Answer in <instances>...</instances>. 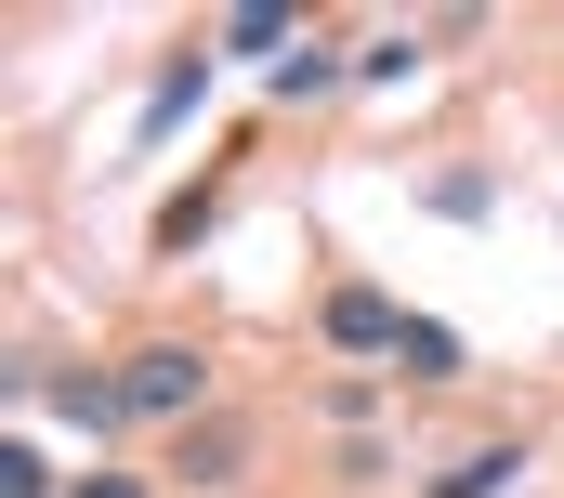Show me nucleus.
Returning a JSON list of instances; mask_svg holds the SVG:
<instances>
[{
    "label": "nucleus",
    "mask_w": 564,
    "mask_h": 498,
    "mask_svg": "<svg viewBox=\"0 0 564 498\" xmlns=\"http://www.w3.org/2000/svg\"><path fill=\"white\" fill-rule=\"evenodd\" d=\"M119 407H132V433L210 420V355H197V342H144V355H119Z\"/></svg>",
    "instance_id": "f257e3e1"
},
{
    "label": "nucleus",
    "mask_w": 564,
    "mask_h": 498,
    "mask_svg": "<svg viewBox=\"0 0 564 498\" xmlns=\"http://www.w3.org/2000/svg\"><path fill=\"white\" fill-rule=\"evenodd\" d=\"M315 342H328V355H394V342H408V302L368 289V275H341V289L315 302Z\"/></svg>",
    "instance_id": "f03ea898"
},
{
    "label": "nucleus",
    "mask_w": 564,
    "mask_h": 498,
    "mask_svg": "<svg viewBox=\"0 0 564 498\" xmlns=\"http://www.w3.org/2000/svg\"><path fill=\"white\" fill-rule=\"evenodd\" d=\"M40 407L66 420V433H132V407H119V368L93 380V368H66V380H40Z\"/></svg>",
    "instance_id": "7ed1b4c3"
},
{
    "label": "nucleus",
    "mask_w": 564,
    "mask_h": 498,
    "mask_svg": "<svg viewBox=\"0 0 564 498\" xmlns=\"http://www.w3.org/2000/svg\"><path fill=\"white\" fill-rule=\"evenodd\" d=\"M512 473H525V446L499 433V446H459V459L433 473V498H499V486H512Z\"/></svg>",
    "instance_id": "20e7f679"
},
{
    "label": "nucleus",
    "mask_w": 564,
    "mask_h": 498,
    "mask_svg": "<svg viewBox=\"0 0 564 498\" xmlns=\"http://www.w3.org/2000/svg\"><path fill=\"white\" fill-rule=\"evenodd\" d=\"M394 368L421 380V393H433V380H459V328H433V315H408V342H394Z\"/></svg>",
    "instance_id": "39448f33"
},
{
    "label": "nucleus",
    "mask_w": 564,
    "mask_h": 498,
    "mask_svg": "<svg viewBox=\"0 0 564 498\" xmlns=\"http://www.w3.org/2000/svg\"><path fill=\"white\" fill-rule=\"evenodd\" d=\"M237 459H250L237 420H197V433H184V473H197V486H237Z\"/></svg>",
    "instance_id": "423d86ee"
},
{
    "label": "nucleus",
    "mask_w": 564,
    "mask_h": 498,
    "mask_svg": "<svg viewBox=\"0 0 564 498\" xmlns=\"http://www.w3.org/2000/svg\"><path fill=\"white\" fill-rule=\"evenodd\" d=\"M197 93H210V66H197V53H184V66H171V79H158V93H144V131H184V119H197Z\"/></svg>",
    "instance_id": "0eeeda50"
},
{
    "label": "nucleus",
    "mask_w": 564,
    "mask_h": 498,
    "mask_svg": "<svg viewBox=\"0 0 564 498\" xmlns=\"http://www.w3.org/2000/svg\"><path fill=\"white\" fill-rule=\"evenodd\" d=\"M355 79H368V93H394V79H421V40H408V26H381V40L355 53Z\"/></svg>",
    "instance_id": "6e6552de"
},
{
    "label": "nucleus",
    "mask_w": 564,
    "mask_h": 498,
    "mask_svg": "<svg viewBox=\"0 0 564 498\" xmlns=\"http://www.w3.org/2000/svg\"><path fill=\"white\" fill-rule=\"evenodd\" d=\"M341 66H355V53H328V40H302V53H289V66H276V93H289V106H302V93H328Z\"/></svg>",
    "instance_id": "1a4fd4ad"
},
{
    "label": "nucleus",
    "mask_w": 564,
    "mask_h": 498,
    "mask_svg": "<svg viewBox=\"0 0 564 498\" xmlns=\"http://www.w3.org/2000/svg\"><path fill=\"white\" fill-rule=\"evenodd\" d=\"M0 498H53V459L40 446H0Z\"/></svg>",
    "instance_id": "9d476101"
},
{
    "label": "nucleus",
    "mask_w": 564,
    "mask_h": 498,
    "mask_svg": "<svg viewBox=\"0 0 564 498\" xmlns=\"http://www.w3.org/2000/svg\"><path fill=\"white\" fill-rule=\"evenodd\" d=\"M66 498H144V486H132V473H79Z\"/></svg>",
    "instance_id": "9b49d317"
}]
</instances>
